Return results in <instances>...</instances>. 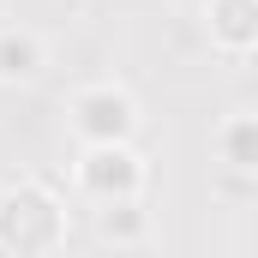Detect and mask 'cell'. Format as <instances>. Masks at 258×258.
Wrapping results in <instances>:
<instances>
[{"instance_id": "6da1fadb", "label": "cell", "mask_w": 258, "mask_h": 258, "mask_svg": "<svg viewBox=\"0 0 258 258\" xmlns=\"http://www.w3.org/2000/svg\"><path fill=\"white\" fill-rule=\"evenodd\" d=\"M66 246V204L42 180H12L0 192V252H60Z\"/></svg>"}, {"instance_id": "7a4b0ae2", "label": "cell", "mask_w": 258, "mask_h": 258, "mask_svg": "<svg viewBox=\"0 0 258 258\" xmlns=\"http://www.w3.org/2000/svg\"><path fill=\"white\" fill-rule=\"evenodd\" d=\"M144 156H138V138L126 144H78V162H72V186L84 204H114V198H144Z\"/></svg>"}, {"instance_id": "3957f363", "label": "cell", "mask_w": 258, "mask_h": 258, "mask_svg": "<svg viewBox=\"0 0 258 258\" xmlns=\"http://www.w3.org/2000/svg\"><path fill=\"white\" fill-rule=\"evenodd\" d=\"M66 126L78 144H126V138H138V102L126 84H108V78L84 84L66 102Z\"/></svg>"}, {"instance_id": "277c9868", "label": "cell", "mask_w": 258, "mask_h": 258, "mask_svg": "<svg viewBox=\"0 0 258 258\" xmlns=\"http://www.w3.org/2000/svg\"><path fill=\"white\" fill-rule=\"evenodd\" d=\"M204 30L222 54L258 48V0H204Z\"/></svg>"}, {"instance_id": "5b68a950", "label": "cell", "mask_w": 258, "mask_h": 258, "mask_svg": "<svg viewBox=\"0 0 258 258\" xmlns=\"http://www.w3.org/2000/svg\"><path fill=\"white\" fill-rule=\"evenodd\" d=\"M48 66V42L24 24H6L0 30V84H36Z\"/></svg>"}, {"instance_id": "8992f818", "label": "cell", "mask_w": 258, "mask_h": 258, "mask_svg": "<svg viewBox=\"0 0 258 258\" xmlns=\"http://www.w3.org/2000/svg\"><path fill=\"white\" fill-rule=\"evenodd\" d=\"M216 168L258 174V108H234L216 126Z\"/></svg>"}, {"instance_id": "52a82bcc", "label": "cell", "mask_w": 258, "mask_h": 258, "mask_svg": "<svg viewBox=\"0 0 258 258\" xmlns=\"http://www.w3.org/2000/svg\"><path fill=\"white\" fill-rule=\"evenodd\" d=\"M96 240H108V246H144V240H150V210H144V198L96 204Z\"/></svg>"}, {"instance_id": "ba28073f", "label": "cell", "mask_w": 258, "mask_h": 258, "mask_svg": "<svg viewBox=\"0 0 258 258\" xmlns=\"http://www.w3.org/2000/svg\"><path fill=\"white\" fill-rule=\"evenodd\" d=\"M216 192L222 198H258V174H240V168H216Z\"/></svg>"}]
</instances>
